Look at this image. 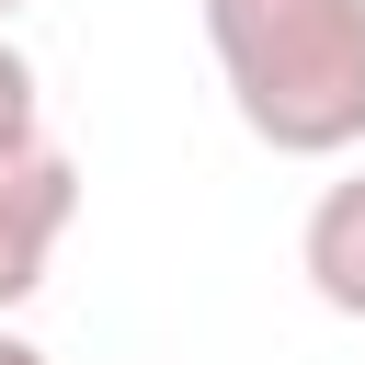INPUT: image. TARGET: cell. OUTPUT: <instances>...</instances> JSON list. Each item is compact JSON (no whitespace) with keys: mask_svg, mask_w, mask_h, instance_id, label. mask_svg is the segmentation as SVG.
<instances>
[{"mask_svg":"<svg viewBox=\"0 0 365 365\" xmlns=\"http://www.w3.org/2000/svg\"><path fill=\"white\" fill-rule=\"evenodd\" d=\"M205 46L274 160L365 148V0H205Z\"/></svg>","mask_w":365,"mask_h":365,"instance_id":"cell-1","label":"cell"},{"mask_svg":"<svg viewBox=\"0 0 365 365\" xmlns=\"http://www.w3.org/2000/svg\"><path fill=\"white\" fill-rule=\"evenodd\" d=\"M68 217H80V171H68L57 148H34V160L0 171V308H23V297L46 285Z\"/></svg>","mask_w":365,"mask_h":365,"instance_id":"cell-2","label":"cell"},{"mask_svg":"<svg viewBox=\"0 0 365 365\" xmlns=\"http://www.w3.org/2000/svg\"><path fill=\"white\" fill-rule=\"evenodd\" d=\"M297 262H308V285H319L331 319H365V171H342V182L308 205Z\"/></svg>","mask_w":365,"mask_h":365,"instance_id":"cell-3","label":"cell"},{"mask_svg":"<svg viewBox=\"0 0 365 365\" xmlns=\"http://www.w3.org/2000/svg\"><path fill=\"white\" fill-rule=\"evenodd\" d=\"M46 148V91H34V57L0 34V171Z\"/></svg>","mask_w":365,"mask_h":365,"instance_id":"cell-4","label":"cell"},{"mask_svg":"<svg viewBox=\"0 0 365 365\" xmlns=\"http://www.w3.org/2000/svg\"><path fill=\"white\" fill-rule=\"evenodd\" d=\"M0 365H46V354H34V342H23V331H0Z\"/></svg>","mask_w":365,"mask_h":365,"instance_id":"cell-5","label":"cell"},{"mask_svg":"<svg viewBox=\"0 0 365 365\" xmlns=\"http://www.w3.org/2000/svg\"><path fill=\"white\" fill-rule=\"evenodd\" d=\"M11 11H23V0H0V23H11Z\"/></svg>","mask_w":365,"mask_h":365,"instance_id":"cell-6","label":"cell"}]
</instances>
